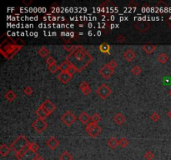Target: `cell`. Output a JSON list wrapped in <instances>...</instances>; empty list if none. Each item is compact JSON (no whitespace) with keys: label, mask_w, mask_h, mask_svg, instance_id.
Returning <instances> with one entry per match:
<instances>
[{"label":"cell","mask_w":171,"mask_h":160,"mask_svg":"<svg viewBox=\"0 0 171 160\" xmlns=\"http://www.w3.org/2000/svg\"><path fill=\"white\" fill-rule=\"evenodd\" d=\"M116 40L118 43H125V40H126V38H125V37L123 35V34H120L119 36L116 38Z\"/></svg>","instance_id":"obj_37"},{"label":"cell","mask_w":171,"mask_h":160,"mask_svg":"<svg viewBox=\"0 0 171 160\" xmlns=\"http://www.w3.org/2000/svg\"><path fill=\"white\" fill-rule=\"evenodd\" d=\"M169 26H170V29H171V22L170 23H169Z\"/></svg>","instance_id":"obj_42"},{"label":"cell","mask_w":171,"mask_h":160,"mask_svg":"<svg viewBox=\"0 0 171 160\" xmlns=\"http://www.w3.org/2000/svg\"><path fill=\"white\" fill-rule=\"evenodd\" d=\"M143 158L145 160H152L154 158V153L151 150H148V151L145 152Z\"/></svg>","instance_id":"obj_30"},{"label":"cell","mask_w":171,"mask_h":160,"mask_svg":"<svg viewBox=\"0 0 171 160\" xmlns=\"http://www.w3.org/2000/svg\"><path fill=\"white\" fill-rule=\"evenodd\" d=\"M66 59L70 61L77 72H81L92 62L93 57L83 46H76L75 49L67 55Z\"/></svg>","instance_id":"obj_1"},{"label":"cell","mask_w":171,"mask_h":160,"mask_svg":"<svg viewBox=\"0 0 171 160\" xmlns=\"http://www.w3.org/2000/svg\"><path fill=\"white\" fill-rule=\"evenodd\" d=\"M169 59H170V58H169V56H168L165 53H162L158 55L157 57L158 62L162 64H166L167 62L169 61Z\"/></svg>","instance_id":"obj_24"},{"label":"cell","mask_w":171,"mask_h":160,"mask_svg":"<svg viewBox=\"0 0 171 160\" xmlns=\"http://www.w3.org/2000/svg\"><path fill=\"white\" fill-rule=\"evenodd\" d=\"M28 148L30 150H32L33 152H34V153H38V150L39 149V145L37 143L30 142L29 144H28Z\"/></svg>","instance_id":"obj_27"},{"label":"cell","mask_w":171,"mask_h":160,"mask_svg":"<svg viewBox=\"0 0 171 160\" xmlns=\"http://www.w3.org/2000/svg\"><path fill=\"white\" fill-rule=\"evenodd\" d=\"M23 93L27 96H31L33 93V89L30 86H26L23 88Z\"/></svg>","instance_id":"obj_32"},{"label":"cell","mask_w":171,"mask_h":160,"mask_svg":"<svg viewBox=\"0 0 171 160\" xmlns=\"http://www.w3.org/2000/svg\"><path fill=\"white\" fill-rule=\"evenodd\" d=\"M168 117L171 119V109L168 112Z\"/></svg>","instance_id":"obj_40"},{"label":"cell","mask_w":171,"mask_h":160,"mask_svg":"<svg viewBox=\"0 0 171 160\" xmlns=\"http://www.w3.org/2000/svg\"><path fill=\"white\" fill-rule=\"evenodd\" d=\"M33 128L35 130V132L38 133H42L48 127V123L45 121V119H38L34 120L32 124Z\"/></svg>","instance_id":"obj_7"},{"label":"cell","mask_w":171,"mask_h":160,"mask_svg":"<svg viewBox=\"0 0 171 160\" xmlns=\"http://www.w3.org/2000/svg\"><path fill=\"white\" fill-rule=\"evenodd\" d=\"M41 105L42 107L45 109L47 113H48L49 116H50V115L55 111L56 109H57L55 104H54L50 99H46V100Z\"/></svg>","instance_id":"obj_9"},{"label":"cell","mask_w":171,"mask_h":160,"mask_svg":"<svg viewBox=\"0 0 171 160\" xmlns=\"http://www.w3.org/2000/svg\"><path fill=\"white\" fill-rule=\"evenodd\" d=\"M108 146L111 149H115L117 147L120 145V139H118L117 138H110L108 142H107Z\"/></svg>","instance_id":"obj_21"},{"label":"cell","mask_w":171,"mask_h":160,"mask_svg":"<svg viewBox=\"0 0 171 160\" xmlns=\"http://www.w3.org/2000/svg\"><path fill=\"white\" fill-rule=\"evenodd\" d=\"M59 144H60V142L54 136L49 137L46 141V145L49 147V148L51 149V150H55L56 148L59 146Z\"/></svg>","instance_id":"obj_12"},{"label":"cell","mask_w":171,"mask_h":160,"mask_svg":"<svg viewBox=\"0 0 171 160\" xmlns=\"http://www.w3.org/2000/svg\"><path fill=\"white\" fill-rule=\"evenodd\" d=\"M12 150L11 147L9 146L7 143H2L0 145V154L2 157H7Z\"/></svg>","instance_id":"obj_16"},{"label":"cell","mask_w":171,"mask_h":160,"mask_svg":"<svg viewBox=\"0 0 171 160\" xmlns=\"http://www.w3.org/2000/svg\"><path fill=\"white\" fill-rule=\"evenodd\" d=\"M129 143H130V142H129V140H128L126 138L123 137L120 139V146L121 148H125L128 146Z\"/></svg>","instance_id":"obj_31"},{"label":"cell","mask_w":171,"mask_h":160,"mask_svg":"<svg viewBox=\"0 0 171 160\" xmlns=\"http://www.w3.org/2000/svg\"><path fill=\"white\" fill-rule=\"evenodd\" d=\"M107 64L109 65V67H110L111 69H114H114L118 67V63L116 62L115 60H114V59L110 60V61H109V62Z\"/></svg>","instance_id":"obj_36"},{"label":"cell","mask_w":171,"mask_h":160,"mask_svg":"<svg viewBox=\"0 0 171 160\" xmlns=\"http://www.w3.org/2000/svg\"><path fill=\"white\" fill-rule=\"evenodd\" d=\"M76 119H77V118H76L75 114H73L70 110H68V111L64 112L60 117L61 121H62L66 126H68V127H70V126H71L72 124H74V122L76 121Z\"/></svg>","instance_id":"obj_6"},{"label":"cell","mask_w":171,"mask_h":160,"mask_svg":"<svg viewBox=\"0 0 171 160\" xmlns=\"http://www.w3.org/2000/svg\"><path fill=\"white\" fill-rule=\"evenodd\" d=\"M157 47L156 45H154V44H151V43H147V44H143L142 46V49L144 51L145 54H152L153 53L154 51L156 50Z\"/></svg>","instance_id":"obj_19"},{"label":"cell","mask_w":171,"mask_h":160,"mask_svg":"<svg viewBox=\"0 0 171 160\" xmlns=\"http://www.w3.org/2000/svg\"><path fill=\"white\" fill-rule=\"evenodd\" d=\"M73 77H74V75L71 74L70 73H69V72H60V73L58 74L57 78H58L62 83L67 84V83L73 78Z\"/></svg>","instance_id":"obj_11"},{"label":"cell","mask_w":171,"mask_h":160,"mask_svg":"<svg viewBox=\"0 0 171 160\" xmlns=\"http://www.w3.org/2000/svg\"><path fill=\"white\" fill-rule=\"evenodd\" d=\"M159 119H160V116H159V114H158L157 112H154L150 115V119L152 120L153 122H154V123L158 122L159 120Z\"/></svg>","instance_id":"obj_33"},{"label":"cell","mask_w":171,"mask_h":160,"mask_svg":"<svg viewBox=\"0 0 171 160\" xmlns=\"http://www.w3.org/2000/svg\"><path fill=\"white\" fill-rule=\"evenodd\" d=\"M72 67V64H70V62L69 60L65 59L62 64L59 65V70L61 72H69L70 69Z\"/></svg>","instance_id":"obj_22"},{"label":"cell","mask_w":171,"mask_h":160,"mask_svg":"<svg viewBox=\"0 0 171 160\" xmlns=\"http://www.w3.org/2000/svg\"><path fill=\"white\" fill-rule=\"evenodd\" d=\"M35 114L38 116V119H46L48 117H49L48 113H47L45 109L42 107V105H40L36 111H35Z\"/></svg>","instance_id":"obj_17"},{"label":"cell","mask_w":171,"mask_h":160,"mask_svg":"<svg viewBox=\"0 0 171 160\" xmlns=\"http://www.w3.org/2000/svg\"><path fill=\"white\" fill-rule=\"evenodd\" d=\"M99 73H100V75L104 79H108L114 73V70L111 69L110 67H109L108 64H104L103 67L99 69Z\"/></svg>","instance_id":"obj_8"},{"label":"cell","mask_w":171,"mask_h":160,"mask_svg":"<svg viewBox=\"0 0 171 160\" xmlns=\"http://www.w3.org/2000/svg\"><path fill=\"white\" fill-rule=\"evenodd\" d=\"M102 120V118L100 114L99 113H95L91 116V122L93 123H95V124H99L100 121Z\"/></svg>","instance_id":"obj_28"},{"label":"cell","mask_w":171,"mask_h":160,"mask_svg":"<svg viewBox=\"0 0 171 160\" xmlns=\"http://www.w3.org/2000/svg\"><path fill=\"white\" fill-rule=\"evenodd\" d=\"M29 143L30 142L28 141V138L24 135H19L11 143L10 147L12 150L15 152V154H17V153H20L26 148H28Z\"/></svg>","instance_id":"obj_2"},{"label":"cell","mask_w":171,"mask_h":160,"mask_svg":"<svg viewBox=\"0 0 171 160\" xmlns=\"http://www.w3.org/2000/svg\"><path fill=\"white\" fill-rule=\"evenodd\" d=\"M168 93H169V95L171 97V88L169 90V92H168Z\"/></svg>","instance_id":"obj_41"},{"label":"cell","mask_w":171,"mask_h":160,"mask_svg":"<svg viewBox=\"0 0 171 160\" xmlns=\"http://www.w3.org/2000/svg\"><path fill=\"white\" fill-rule=\"evenodd\" d=\"M49 49L47 48V47H45V46H43V47H42V48H40L38 50V55L41 57V58H47L49 55Z\"/></svg>","instance_id":"obj_23"},{"label":"cell","mask_w":171,"mask_h":160,"mask_svg":"<svg viewBox=\"0 0 171 160\" xmlns=\"http://www.w3.org/2000/svg\"><path fill=\"white\" fill-rule=\"evenodd\" d=\"M134 28L141 33H145L150 28V23L148 21H137L134 23Z\"/></svg>","instance_id":"obj_10"},{"label":"cell","mask_w":171,"mask_h":160,"mask_svg":"<svg viewBox=\"0 0 171 160\" xmlns=\"http://www.w3.org/2000/svg\"><path fill=\"white\" fill-rule=\"evenodd\" d=\"M74 157L70 153V152L64 151L62 153V154L59 156V160H73Z\"/></svg>","instance_id":"obj_26"},{"label":"cell","mask_w":171,"mask_h":160,"mask_svg":"<svg viewBox=\"0 0 171 160\" xmlns=\"http://www.w3.org/2000/svg\"><path fill=\"white\" fill-rule=\"evenodd\" d=\"M114 122L117 125H123L126 121V117L124 114L122 113H117L114 116Z\"/></svg>","instance_id":"obj_15"},{"label":"cell","mask_w":171,"mask_h":160,"mask_svg":"<svg viewBox=\"0 0 171 160\" xmlns=\"http://www.w3.org/2000/svg\"><path fill=\"white\" fill-rule=\"evenodd\" d=\"M4 98L7 100L9 101V102L11 103V102H14V101L17 98V93H16L14 90L9 89V90H8V91L5 93Z\"/></svg>","instance_id":"obj_20"},{"label":"cell","mask_w":171,"mask_h":160,"mask_svg":"<svg viewBox=\"0 0 171 160\" xmlns=\"http://www.w3.org/2000/svg\"><path fill=\"white\" fill-rule=\"evenodd\" d=\"M85 131L91 138H97L102 133V128L98 124L90 122L86 125Z\"/></svg>","instance_id":"obj_3"},{"label":"cell","mask_w":171,"mask_h":160,"mask_svg":"<svg viewBox=\"0 0 171 160\" xmlns=\"http://www.w3.org/2000/svg\"><path fill=\"white\" fill-rule=\"evenodd\" d=\"M96 93H97L98 96L101 98L102 99H106L111 95L112 90H111L110 87L108 84L103 83H101L99 85V87L97 88Z\"/></svg>","instance_id":"obj_5"},{"label":"cell","mask_w":171,"mask_h":160,"mask_svg":"<svg viewBox=\"0 0 171 160\" xmlns=\"http://www.w3.org/2000/svg\"><path fill=\"white\" fill-rule=\"evenodd\" d=\"M46 64L47 65H48V67H49V66H51V65H54V64H56V60L54 59V57L49 56L46 59Z\"/></svg>","instance_id":"obj_35"},{"label":"cell","mask_w":171,"mask_h":160,"mask_svg":"<svg viewBox=\"0 0 171 160\" xmlns=\"http://www.w3.org/2000/svg\"><path fill=\"white\" fill-rule=\"evenodd\" d=\"M99 49L102 53H104V54H109V51L111 49L110 45L109 43H101L99 47Z\"/></svg>","instance_id":"obj_25"},{"label":"cell","mask_w":171,"mask_h":160,"mask_svg":"<svg viewBox=\"0 0 171 160\" xmlns=\"http://www.w3.org/2000/svg\"><path fill=\"white\" fill-rule=\"evenodd\" d=\"M75 48H76V46L74 45H64V49L66 51H68V52H73V51L75 49Z\"/></svg>","instance_id":"obj_38"},{"label":"cell","mask_w":171,"mask_h":160,"mask_svg":"<svg viewBox=\"0 0 171 160\" xmlns=\"http://www.w3.org/2000/svg\"><path fill=\"white\" fill-rule=\"evenodd\" d=\"M79 89L81 90V92L83 93L84 95H88V94H90L91 93V88L89 87V84H88V83H87L86 81H82V82L80 83V84H79Z\"/></svg>","instance_id":"obj_14"},{"label":"cell","mask_w":171,"mask_h":160,"mask_svg":"<svg viewBox=\"0 0 171 160\" xmlns=\"http://www.w3.org/2000/svg\"><path fill=\"white\" fill-rule=\"evenodd\" d=\"M79 120L83 124H86L87 125V124L91 122V117L86 112H82L79 116Z\"/></svg>","instance_id":"obj_18"},{"label":"cell","mask_w":171,"mask_h":160,"mask_svg":"<svg viewBox=\"0 0 171 160\" xmlns=\"http://www.w3.org/2000/svg\"><path fill=\"white\" fill-rule=\"evenodd\" d=\"M35 160H45L44 159V158H43L42 156H40L39 154L37 156V158H36V159Z\"/></svg>","instance_id":"obj_39"},{"label":"cell","mask_w":171,"mask_h":160,"mask_svg":"<svg viewBox=\"0 0 171 160\" xmlns=\"http://www.w3.org/2000/svg\"><path fill=\"white\" fill-rule=\"evenodd\" d=\"M142 69L139 67V65H135V66H134V68L131 69V73H133L134 75H135V76H138V75H139L140 73H142Z\"/></svg>","instance_id":"obj_29"},{"label":"cell","mask_w":171,"mask_h":160,"mask_svg":"<svg viewBox=\"0 0 171 160\" xmlns=\"http://www.w3.org/2000/svg\"><path fill=\"white\" fill-rule=\"evenodd\" d=\"M124 58L125 60H127L128 62H132L133 60L136 58V53L134 49H128L124 52Z\"/></svg>","instance_id":"obj_13"},{"label":"cell","mask_w":171,"mask_h":160,"mask_svg":"<svg viewBox=\"0 0 171 160\" xmlns=\"http://www.w3.org/2000/svg\"><path fill=\"white\" fill-rule=\"evenodd\" d=\"M48 69L49 70V72L52 73H55L58 70H59V66H58L57 64H54V65H51L48 67Z\"/></svg>","instance_id":"obj_34"},{"label":"cell","mask_w":171,"mask_h":160,"mask_svg":"<svg viewBox=\"0 0 171 160\" xmlns=\"http://www.w3.org/2000/svg\"><path fill=\"white\" fill-rule=\"evenodd\" d=\"M38 155V153L33 152L28 148L20 153L15 154V157L18 160H35Z\"/></svg>","instance_id":"obj_4"}]
</instances>
